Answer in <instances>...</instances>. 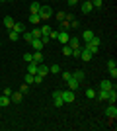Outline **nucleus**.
<instances>
[{
	"label": "nucleus",
	"mask_w": 117,
	"mask_h": 131,
	"mask_svg": "<svg viewBox=\"0 0 117 131\" xmlns=\"http://www.w3.org/2000/svg\"><path fill=\"white\" fill-rule=\"evenodd\" d=\"M67 84H68V90H78V86H80V82H78L74 77H72V78H68Z\"/></svg>",
	"instance_id": "9b49d317"
},
{
	"label": "nucleus",
	"mask_w": 117,
	"mask_h": 131,
	"mask_svg": "<svg viewBox=\"0 0 117 131\" xmlns=\"http://www.w3.org/2000/svg\"><path fill=\"white\" fill-rule=\"evenodd\" d=\"M57 20H59V22L67 20V12H57Z\"/></svg>",
	"instance_id": "473e14b6"
},
{
	"label": "nucleus",
	"mask_w": 117,
	"mask_h": 131,
	"mask_svg": "<svg viewBox=\"0 0 117 131\" xmlns=\"http://www.w3.org/2000/svg\"><path fill=\"white\" fill-rule=\"evenodd\" d=\"M29 22L33 24V26H37V24H41V18H39V14H31V16H29Z\"/></svg>",
	"instance_id": "b1692460"
},
{
	"label": "nucleus",
	"mask_w": 117,
	"mask_h": 131,
	"mask_svg": "<svg viewBox=\"0 0 117 131\" xmlns=\"http://www.w3.org/2000/svg\"><path fill=\"white\" fill-rule=\"evenodd\" d=\"M106 115L109 117V119H115V117H117V108H115V104H109V108L106 110Z\"/></svg>",
	"instance_id": "423d86ee"
},
{
	"label": "nucleus",
	"mask_w": 117,
	"mask_h": 131,
	"mask_svg": "<svg viewBox=\"0 0 117 131\" xmlns=\"http://www.w3.org/2000/svg\"><path fill=\"white\" fill-rule=\"evenodd\" d=\"M23 61H25V63H31V61H33V55L31 53H23Z\"/></svg>",
	"instance_id": "f704fd0d"
},
{
	"label": "nucleus",
	"mask_w": 117,
	"mask_h": 131,
	"mask_svg": "<svg viewBox=\"0 0 117 131\" xmlns=\"http://www.w3.org/2000/svg\"><path fill=\"white\" fill-rule=\"evenodd\" d=\"M12 94V88H4V96H10Z\"/></svg>",
	"instance_id": "37998d69"
},
{
	"label": "nucleus",
	"mask_w": 117,
	"mask_h": 131,
	"mask_svg": "<svg viewBox=\"0 0 117 131\" xmlns=\"http://www.w3.org/2000/svg\"><path fill=\"white\" fill-rule=\"evenodd\" d=\"M28 88H29V84H25V82H23L22 86H20V92H22V94H25V92H28Z\"/></svg>",
	"instance_id": "58836bf2"
},
{
	"label": "nucleus",
	"mask_w": 117,
	"mask_h": 131,
	"mask_svg": "<svg viewBox=\"0 0 117 131\" xmlns=\"http://www.w3.org/2000/svg\"><path fill=\"white\" fill-rule=\"evenodd\" d=\"M103 0H92V8H101Z\"/></svg>",
	"instance_id": "72a5a7b5"
},
{
	"label": "nucleus",
	"mask_w": 117,
	"mask_h": 131,
	"mask_svg": "<svg viewBox=\"0 0 117 131\" xmlns=\"http://www.w3.org/2000/svg\"><path fill=\"white\" fill-rule=\"evenodd\" d=\"M31 55H33V63H37V65L43 63V53H41V51H33Z\"/></svg>",
	"instance_id": "f3484780"
},
{
	"label": "nucleus",
	"mask_w": 117,
	"mask_h": 131,
	"mask_svg": "<svg viewBox=\"0 0 117 131\" xmlns=\"http://www.w3.org/2000/svg\"><path fill=\"white\" fill-rule=\"evenodd\" d=\"M86 96H88V98H96V90L94 88H88V90H86Z\"/></svg>",
	"instance_id": "c9c22d12"
},
{
	"label": "nucleus",
	"mask_w": 117,
	"mask_h": 131,
	"mask_svg": "<svg viewBox=\"0 0 117 131\" xmlns=\"http://www.w3.org/2000/svg\"><path fill=\"white\" fill-rule=\"evenodd\" d=\"M49 72H53V74H59V72H61V67H59V65H51Z\"/></svg>",
	"instance_id": "c756f323"
},
{
	"label": "nucleus",
	"mask_w": 117,
	"mask_h": 131,
	"mask_svg": "<svg viewBox=\"0 0 117 131\" xmlns=\"http://www.w3.org/2000/svg\"><path fill=\"white\" fill-rule=\"evenodd\" d=\"M31 35H33V39H39V37H41V29H39V27L35 26L33 29H31Z\"/></svg>",
	"instance_id": "a878e982"
},
{
	"label": "nucleus",
	"mask_w": 117,
	"mask_h": 131,
	"mask_svg": "<svg viewBox=\"0 0 117 131\" xmlns=\"http://www.w3.org/2000/svg\"><path fill=\"white\" fill-rule=\"evenodd\" d=\"M61 29L68 31V29H70V22H68V20H62V22H61Z\"/></svg>",
	"instance_id": "cd10ccee"
},
{
	"label": "nucleus",
	"mask_w": 117,
	"mask_h": 131,
	"mask_svg": "<svg viewBox=\"0 0 117 131\" xmlns=\"http://www.w3.org/2000/svg\"><path fill=\"white\" fill-rule=\"evenodd\" d=\"M0 2H6V0H0Z\"/></svg>",
	"instance_id": "49530a36"
},
{
	"label": "nucleus",
	"mask_w": 117,
	"mask_h": 131,
	"mask_svg": "<svg viewBox=\"0 0 117 131\" xmlns=\"http://www.w3.org/2000/svg\"><path fill=\"white\" fill-rule=\"evenodd\" d=\"M115 67H117V63H115L113 59H109V61H107V69H109V71H111V69H115Z\"/></svg>",
	"instance_id": "e433bc0d"
},
{
	"label": "nucleus",
	"mask_w": 117,
	"mask_h": 131,
	"mask_svg": "<svg viewBox=\"0 0 117 131\" xmlns=\"http://www.w3.org/2000/svg\"><path fill=\"white\" fill-rule=\"evenodd\" d=\"M10 39L12 41H18V39H20V33L14 31V29H10Z\"/></svg>",
	"instance_id": "7c9ffc66"
},
{
	"label": "nucleus",
	"mask_w": 117,
	"mask_h": 131,
	"mask_svg": "<svg viewBox=\"0 0 117 131\" xmlns=\"http://www.w3.org/2000/svg\"><path fill=\"white\" fill-rule=\"evenodd\" d=\"M62 55H64V57H70V55H72V49H70L68 45H62Z\"/></svg>",
	"instance_id": "bb28decb"
},
{
	"label": "nucleus",
	"mask_w": 117,
	"mask_h": 131,
	"mask_svg": "<svg viewBox=\"0 0 117 131\" xmlns=\"http://www.w3.org/2000/svg\"><path fill=\"white\" fill-rule=\"evenodd\" d=\"M12 29H14V31H18V33H22V31H25V26H23L22 22H16Z\"/></svg>",
	"instance_id": "4be33fe9"
},
{
	"label": "nucleus",
	"mask_w": 117,
	"mask_h": 131,
	"mask_svg": "<svg viewBox=\"0 0 117 131\" xmlns=\"http://www.w3.org/2000/svg\"><path fill=\"white\" fill-rule=\"evenodd\" d=\"M84 2H92V0H84Z\"/></svg>",
	"instance_id": "a18cd8bd"
},
{
	"label": "nucleus",
	"mask_w": 117,
	"mask_h": 131,
	"mask_svg": "<svg viewBox=\"0 0 117 131\" xmlns=\"http://www.w3.org/2000/svg\"><path fill=\"white\" fill-rule=\"evenodd\" d=\"M92 57H94V55L90 53L88 49H84V47H82V51H80V59H82L84 63H88V61H92Z\"/></svg>",
	"instance_id": "6e6552de"
},
{
	"label": "nucleus",
	"mask_w": 117,
	"mask_h": 131,
	"mask_svg": "<svg viewBox=\"0 0 117 131\" xmlns=\"http://www.w3.org/2000/svg\"><path fill=\"white\" fill-rule=\"evenodd\" d=\"M68 47L70 49H80V37H70L68 39Z\"/></svg>",
	"instance_id": "1a4fd4ad"
},
{
	"label": "nucleus",
	"mask_w": 117,
	"mask_h": 131,
	"mask_svg": "<svg viewBox=\"0 0 117 131\" xmlns=\"http://www.w3.org/2000/svg\"><path fill=\"white\" fill-rule=\"evenodd\" d=\"M92 10H94V8H92V2H84L82 0V14H90Z\"/></svg>",
	"instance_id": "2eb2a0df"
},
{
	"label": "nucleus",
	"mask_w": 117,
	"mask_h": 131,
	"mask_svg": "<svg viewBox=\"0 0 117 131\" xmlns=\"http://www.w3.org/2000/svg\"><path fill=\"white\" fill-rule=\"evenodd\" d=\"M23 39H25L28 43H31V41H33V35H31V31H23Z\"/></svg>",
	"instance_id": "c85d7f7f"
},
{
	"label": "nucleus",
	"mask_w": 117,
	"mask_h": 131,
	"mask_svg": "<svg viewBox=\"0 0 117 131\" xmlns=\"http://www.w3.org/2000/svg\"><path fill=\"white\" fill-rule=\"evenodd\" d=\"M107 94H109V90H101L100 92H96V96H98V102H101V100H107Z\"/></svg>",
	"instance_id": "a211bd4d"
},
{
	"label": "nucleus",
	"mask_w": 117,
	"mask_h": 131,
	"mask_svg": "<svg viewBox=\"0 0 117 131\" xmlns=\"http://www.w3.org/2000/svg\"><path fill=\"white\" fill-rule=\"evenodd\" d=\"M57 33H59V31H53V29H51V33H49V39H57Z\"/></svg>",
	"instance_id": "79ce46f5"
},
{
	"label": "nucleus",
	"mask_w": 117,
	"mask_h": 131,
	"mask_svg": "<svg viewBox=\"0 0 117 131\" xmlns=\"http://www.w3.org/2000/svg\"><path fill=\"white\" fill-rule=\"evenodd\" d=\"M100 88H101V90H111L113 84H111V80H107V78H106V80L100 82Z\"/></svg>",
	"instance_id": "dca6fc26"
},
{
	"label": "nucleus",
	"mask_w": 117,
	"mask_h": 131,
	"mask_svg": "<svg viewBox=\"0 0 117 131\" xmlns=\"http://www.w3.org/2000/svg\"><path fill=\"white\" fill-rule=\"evenodd\" d=\"M28 72L29 74H37V63H33V61L28 63Z\"/></svg>",
	"instance_id": "412c9836"
},
{
	"label": "nucleus",
	"mask_w": 117,
	"mask_h": 131,
	"mask_svg": "<svg viewBox=\"0 0 117 131\" xmlns=\"http://www.w3.org/2000/svg\"><path fill=\"white\" fill-rule=\"evenodd\" d=\"M39 29H41V35H47V37H49V33H51V27L47 26V24H43V26L39 27Z\"/></svg>",
	"instance_id": "393cba45"
},
{
	"label": "nucleus",
	"mask_w": 117,
	"mask_h": 131,
	"mask_svg": "<svg viewBox=\"0 0 117 131\" xmlns=\"http://www.w3.org/2000/svg\"><path fill=\"white\" fill-rule=\"evenodd\" d=\"M57 39H59V43L67 45V43H68V39H70V35H68V31H64V29H61V31L57 33Z\"/></svg>",
	"instance_id": "39448f33"
},
{
	"label": "nucleus",
	"mask_w": 117,
	"mask_h": 131,
	"mask_svg": "<svg viewBox=\"0 0 117 131\" xmlns=\"http://www.w3.org/2000/svg\"><path fill=\"white\" fill-rule=\"evenodd\" d=\"M10 104V96H0V108H8Z\"/></svg>",
	"instance_id": "6ab92c4d"
},
{
	"label": "nucleus",
	"mask_w": 117,
	"mask_h": 131,
	"mask_svg": "<svg viewBox=\"0 0 117 131\" xmlns=\"http://www.w3.org/2000/svg\"><path fill=\"white\" fill-rule=\"evenodd\" d=\"M51 16H53V10H51V6H41V10H39V18H41V22L49 20Z\"/></svg>",
	"instance_id": "f03ea898"
},
{
	"label": "nucleus",
	"mask_w": 117,
	"mask_h": 131,
	"mask_svg": "<svg viewBox=\"0 0 117 131\" xmlns=\"http://www.w3.org/2000/svg\"><path fill=\"white\" fill-rule=\"evenodd\" d=\"M31 47H33L35 51H41V49H43L45 45H43V41H41V37H39V39H33V41H31Z\"/></svg>",
	"instance_id": "ddd939ff"
},
{
	"label": "nucleus",
	"mask_w": 117,
	"mask_h": 131,
	"mask_svg": "<svg viewBox=\"0 0 117 131\" xmlns=\"http://www.w3.org/2000/svg\"><path fill=\"white\" fill-rule=\"evenodd\" d=\"M109 74H111V78H117V67H115V69H111V71H109Z\"/></svg>",
	"instance_id": "a19ab883"
},
{
	"label": "nucleus",
	"mask_w": 117,
	"mask_h": 131,
	"mask_svg": "<svg viewBox=\"0 0 117 131\" xmlns=\"http://www.w3.org/2000/svg\"><path fill=\"white\" fill-rule=\"evenodd\" d=\"M29 10H31V14H39V10H41V4H39L37 0H35V2H31Z\"/></svg>",
	"instance_id": "aec40b11"
},
{
	"label": "nucleus",
	"mask_w": 117,
	"mask_h": 131,
	"mask_svg": "<svg viewBox=\"0 0 117 131\" xmlns=\"http://www.w3.org/2000/svg\"><path fill=\"white\" fill-rule=\"evenodd\" d=\"M72 77L76 78L78 82H82V80H84V77H86V74H84V71H74V72H72Z\"/></svg>",
	"instance_id": "5701e85b"
},
{
	"label": "nucleus",
	"mask_w": 117,
	"mask_h": 131,
	"mask_svg": "<svg viewBox=\"0 0 117 131\" xmlns=\"http://www.w3.org/2000/svg\"><path fill=\"white\" fill-rule=\"evenodd\" d=\"M0 47H2V43H0Z\"/></svg>",
	"instance_id": "de8ad7c7"
},
{
	"label": "nucleus",
	"mask_w": 117,
	"mask_h": 131,
	"mask_svg": "<svg viewBox=\"0 0 117 131\" xmlns=\"http://www.w3.org/2000/svg\"><path fill=\"white\" fill-rule=\"evenodd\" d=\"M53 104H55V108H62V106H64V102H62V96H61V90L53 92Z\"/></svg>",
	"instance_id": "20e7f679"
},
{
	"label": "nucleus",
	"mask_w": 117,
	"mask_h": 131,
	"mask_svg": "<svg viewBox=\"0 0 117 131\" xmlns=\"http://www.w3.org/2000/svg\"><path fill=\"white\" fill-rule=\"evenodd\" d=\"M14 24H16V22H14V18H12V16H6L4 18V27H6V29H12Z\"/></svg>",
	"instance_id": "4468645a"
},
{
	"label": "nucleus",
	"mask_w": 117,
	"mask_h": 131,
	"mask_svg": "<svg viewBox=\"0 0 117 131\" xmlns=\"http://www.w3.org/2000/svg\"><path fill=\"white\" fill-rule=\"evenodd\" d=\"M62 96V102L64 104H72L74 100H76V94H74V90H67V92H61Z\"/></svg>",
	"instance_id": "7ed1b4c3"
},
{
	"label": "nucleus",
	"mask_w": 117,
	"mask_h": 131,
	"mask_svg": "<svg viewBox=\"0 0 117 131\" xmlns=\"http://www.w3.org/2000/svg\"><path fill=\"white\" fill-rule=\"evenodd\" d=\"M67 2H68V6H74V4L78 2V0H67Z\"/></svg>",
	"instance_id": "c03bdc74"
},
{
	"label": "nucleus",
	"mask_w": 117,
	"mask_h": 131,
	"mask_svg": "<svg viewBox=\"0 0 117 131\" xmlns=\"http://www.w3.org/2000/svg\"><path fill=\"white\" fill-rule=\"evenodd\" d=\"M100 43H101L100 37H98V35H94V37H92L88 43H86V47H84V49H88L92 55H96V53H98V49H100Z\"/></svg>",
	"instance_id": "f257e3e1"
},
{
	"label": "nucleus",
	"mask_w": 117,
	"mask_h": 131,
	"mask_svg": "<svg viewBox=\"0 0 117 131\" xmlns=\"http://www.w3.org/2000/svg\"><path fill=\"white\" fill-rule=\"evenodd\" d=\"M22 98H23L22 92H12V94H10V102H14V104H20V102H22Z\"/></svg>",
	"instance_id": "9d476101"
},
{
	"label": "nucleus",
	"mask_w": 117,
	"mask_h": 131,
	"mask_svg": "<svg viewBox=\"0 0 117 131\" xmlns=\"http://www.w3.org/2000/svg\"><path fill=\"white\" fill-rule=\"evenodd\" d=\"M23 80H25V84H33V74H25V77H23Z\"/></svg>",
	"instance_id": "2f4dec72"
},
{
	"label": "nucleus",
	"mask_w": 117,
	"mask_h": 131,
	"mask_svg": "<svg viewBox=\"0 0 117 131\" xmlns=\"http://www.w3.org/2000/svg\"><path fill=\"white\" fill-rule=\"evenodd\" d=\"M68 78H72V72H62V80L67 82Z\"/></svg>",
	"instance_id": "ea45409f"
},
{
	"label": "nucleus",
	"mask_w": 117,
	"mask_h": 131,
	"mask_svg": "<svg viewBox=\"0 0 117 131\" xmlns=\"http://www.w3.org/2000/svg\"><path fill=\"white\" fill-rule=\"evenodd\" d=\"M37 74L39 77H47V74H49V67L43 65V63H39L37 65Z\"/></svg>",
	"instance_id": "0eeeda50"
},
{
	"label": "nucleus",
	"mask_w": 117,
	"mask_h": 131,
	"mask_svg": "<svg viewBox=\"0 0 117 131\" xmlns=\"http://www.w3.org/2000/svg\"><path fill=\"white\" fill-rule=\"evenodd\" d=\"M33 82H35V84H41V82H43V77H39V74H33Z\"/></svg>",
	"instance_id": "4c0bfd02"
},
{
	"label": "nucleus",
	"mask_w": 117,
	"mask_h": 131,
	"mask_svg": "<svg viewBox=\"0 0 117 131\" xmlns=\"http://www.w3.org/2000/svg\"><path fill=\"white\" fill-rule=\"evenodd\" d=\"M94 35H96V33L92 31V29H84V31H82V39H84V43H88V41L94 37Z\"/></svg>",
	"instance_id": "f8f14e48"
}]
</instances>
